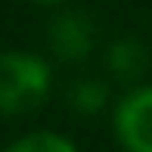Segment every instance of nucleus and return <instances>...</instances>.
Returning a JSON list of instances; mask_svg holds the SVG:
<instances>
[{"instance_id":"obj_1","label":"nucleus","mask_w":152,"mask_h":152,"mask_svg":"<svg viewBox=\"0 0 152 152\" xmlns=\"http://www.w3.org/2000/svg\"><path fill=\"white\" fill-rule=\"evenodd\" d=\"M50 65L34 53H0V112L22 115L40 106L50 93Z\"/></svg>"},{"instance_id":"obj_2","label":"nucleus","mask_w":152,"mask_h":152,"mask_svg":"<svg viewBox=\"0 0 152 152\" xmlns=\"http://www.w3.org/2000/svg\"><path fill=\"white\" fill-rule=\"evenodd\" d=\"M115 134L127 152H152V87L130 90L118 102Z\"/></svg>"},{"instance_id":"obj_3","label":"nucleus","mask_w":152,"mask_h":152,"mask_svg":"<svg viewBox=\"0 0 152 152\" xmlns=\"http://www.w3.org/2000/svg\"><path fill=\"white\" fill-rule=\"evenodd\" d=\"M47 44L65 62H81L93 50V22L81 12H62L47 28Z\"/></svg>"},{"instance_id":"obj_4","label":"nucleus","mask_w":152,"mask_h":152,"mask_svg":"<svg viewBox=\"0 0 152 152\" xmlns=\"http://www.w3.org/2000/svg\"><path fill=\"white\" fill-rule=\"evenodd\" d=\"M109 68H112L115 78L124 81H137L143 78V72L149 68V56L137 40H118V44L109 50Z\"/></svg>"},{"instance_id":"obj_5","label":"nucleus","mask_w":152,"mask_h":152,"mask_svg":"<svg viewBox=\"0 0 152 152\" xmlns=\"http://www.w3.org/2000/svg\"><path fill=\"white\" fill-rule=\"evenodd\" d=\"M6 152H78L72 140L59 134H50V130H37V134H28L22 140H16Z\"/></svg>"},{"instance_id":"obj_6","label":"nucleus","mask_w":152,"mask_h":152,"mask_svg":"<svg viewBox=\"0 0 152 152\" xmlns=\"http://www.w3.org/2000/svg\"><path fill=\"white\" fill-rule=\"evenodd\" d=\"M68 102H72V109L78 115H96L106 106V87H102L99 81H81V84L72 87Z\"/></svg>"},{"instance_id":"obj_7","label":"nucleus","mask_w":152,"mask_h":152,"mask_svg":"<svg viewBox=\"0 0 152 152\" xmlns=\"http://www.w3.org/2000/svg\"><path fill=\"white\" fill-rule=\"evenodd\" d=\"M34 3H62V0H34Z\"/></svg>"}]
</instances>
